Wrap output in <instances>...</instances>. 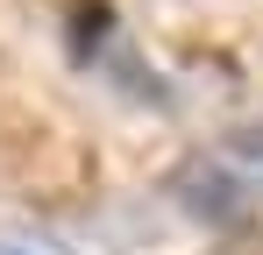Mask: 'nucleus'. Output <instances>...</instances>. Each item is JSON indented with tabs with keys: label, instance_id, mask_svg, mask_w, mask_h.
<instances>
[{
	"label": "nucleus",
	"instance_id": "nucleus-2",
	"mask_svg": "<svg viewBox=\"0 0 263 255\" xmlns=\"http://www.w3.org/2000/svg\"><path fill=\"white\" fill-rule=\"evenodd\" d=\"M0 255H79V248H64L43 227H0Z\"/></svg>",
	"mask_w": 263,
	"mask_h": 255
},
{
	"label": "nucleus",
	"instance_id": "nucleus-1",
	"mask_svg": "<svg viewBox=\"0 0 263 255\" xmlns=\"http://www.w3.org/2000/svg\"><path fill=\"white\" fill-rule=\"evenodd\" d=\"M199 184H220V199H228L220 213H235V206H249V199H263V128L228 135L214 163H199Z\"/></svg>",
	"mask_w": 263,
	"mask_h": 255
}]
</instances>
